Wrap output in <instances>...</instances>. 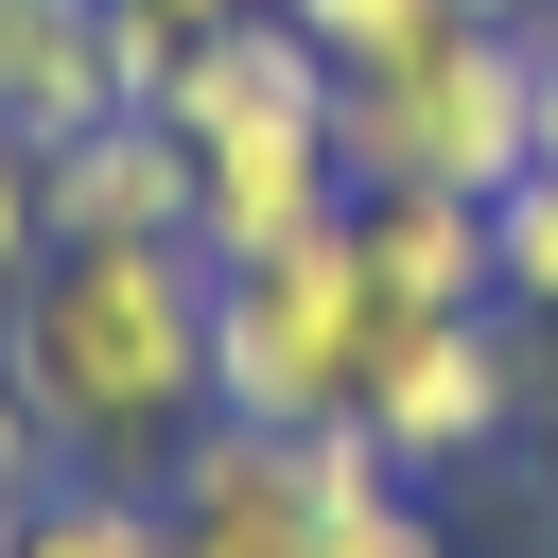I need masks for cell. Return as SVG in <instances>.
Instances as JSON below:
<instances>
[{
  "mask_svg": "<svg viewBox=\"0 0 558 558\" xmlns=\"http://www.w3.org/2000/svg\"><path fill=\"white\" fill-rule=\"evenodd\" d=\"M0 366L52 418V453L157 488L209 436V262L192 244H52L0 296Z\"/></svg>",
  "mask_w": 558,
  "mask_h": 558,
  "instance_id": "1",
  "label": "cell"
},
{
  "mask_svg": "<svg viewBox=\"0 0 558 558\" xmlns=\"http://www.w3.org/2000/svg\"><path fill=\"white\" fill-rule=\"evenodd\" d=\"M331 157H349V192H471V209H506L541 174V70H523V35L436 17L418 52L331 70Z\"/></svg>",
  "mask_w": 558,
  "mask_h": 558,
  "instance_id": "2",
  "label": "cell"
},
{
  "mask_svg": "<svg viewBox=\"0 0 558 558\" xmlns=\"http://www.w3.org/2000/svg\"><path fill=\"white\" fill-rule=\"evenodd\" d=\"M384 331H401V314L366 296V244H349V227H314V244H279V262H209V418L314 436V418L366 401Z\"/></svg>",
  "mask_w": 558,
  "mask_h": 558,
  "instance_id": "3",
  "label": "cell"
},
{
  "mask_svg": "<svg viewBox=\"0 0 558 558\" xmlns=\"http://www.w3.org/2000/svg\"><path fill=\"white\" fill-rule=\"evenodd\" d=\"M366 453L401 471V488H436V471H488L506 453V418H541V331L523 314H436V331H384V366H366Z\"/></svg>",
  "mask_w": 558,
  "mask_h": 558,
  "instance_id": "4",
  "label": "cell"
},
{
  "mask_svg": "<svg viewBox=\"0 0 558 558\" xmlns=\"http://www.w3.org/2000/svg\"><path fill=\"white\" fill-rule=\"evenodd\" d=\"M157 122H174V140H279V122L331 140V52H314L279 0H244L227 35H192V52L157 70Z\"/></svg>",
  "mask_w": 558,
  "mask_h": 558,
  "instance_id": "5",
  "label": "cell"
},
{
  "mask_svg": "<svg viewBox=\"0 0 558 558\" xmlns=\"http://www.w3.org/2000/svg\"><path fill=\"white\" fill-rule=\"evenodd\" d=\"M157 523H174V558H314V471H296V436L209 418L157 471Z\"/></svg>",
  "mask_w": 558,
  "mask_h": 558,
  "instance_id": "6",
  "label": "cell"
},
{
  "mask_svg": "<svg viewBox=\"0 0 558 558\" xmlns=\"http://www.w3.org/2000/svg\"><path fill=\"white\" fill-rule=\"evenodd\" d=\"M314 227H349V157H331L314 122H279V140H192V262H279V244H314Z\"/></svg>",
  "mask_w": 558,
  "mask_h": 558,
  "instance_id": "7",
  "label": "cell"
},
{
  "mask_svg": "<svg viewBox=\"0 0 558 558\" xmlns=\"http://www.w3.org/2000/svg\"><path fill=\"white\" fill-rule=\"evenodd\" d=\"M35 192H52V244H192V140H174L157 105H122V122L52 140V157H35Z\"/></svg>",
  "mask_w": 558,
  "mask_h": 558,
  "instance_id": "8",
  "label": "cell"
},
{
  "mask_svg": "<svg viewBox=\"0 0 558 558\" xmlns=\"http://www.w3.org/2000/svg\"><path fill=\"white\" fill-rule=\"evenodd\" d=\"M349 244H366V296H384L401 331H436V314H506V244H488L471 192H349Z\"/></svg>",
  "mask_w": 558,
  "mask_h": 558,
  "instance_id": "9",
  "label": "cell"
},
{
  "mask_svg": "<svg viewBox=\"0 0 558 558\" xmlns=\"http://www.w3.org/2000/svg\"><path fill=\"white\" fill-rule=\"evenodd\" d=\"M122 105H157L140 87V52H122V17L105 0H35L17 17V70H0V140H87V122H122Z\"/></svg>",
  "mask_w": 558,
  "mask_h": 558,
  "instance_id": "10",
  "label": "cell"
},
{
  "mask_svg": "<svg viewBox=\"0 0 558 558\" xmlns=\"http://www.w3.org/2000/svg\"><path fill=\"white\" fill-rule=\"evenodd\" d=\"M0 558H174V523H157V488H122V471H52V488L0 523Z\"/></svg>",
  "mask_w": 558,
  "mask_h": 558,
  "instance_id": "11",
  "label": "cell"
},
{
  "mask_svg": "<svg viewBox=\"0 0 558 558\" xmlns=\"http://www.w3.org/2000/svg\"><path fill=\"white\" fill-rule=\"evenodd\" d=\"M488 244H506V314H523V331H558V157L488 209Z\"/></svg>",
  "mask_w": 558,
  "mask_h": 558,
  "instance_id": "12",
  "label": "cell"
},
{
  "mask_svg": "<svg viewBox=\"0 0 558 558\" xmlns=\"http://www.w3.org/2000/svg\"><path fill=\"white\" fill-rule=\"evenodd\" d=\"M279 17H296V35L331 52V70H384V52H418V35L453 17V0H279Z\"/></svg>",
  "mask_w": 558,
  "mask_h": 558,
  "instance_id": "13",
  "label": "cell"
},
{
  "mask_svg": "<svg viewBox=\"0 0 558 558\" xmlns=\"http://www.w3.org/2000/svg\"><path fill=\"white\" fill-rule=\"evenodd\" d=\"M52 262V192H35V140H0V296Z\"/></svg>",
  "mask_w": 558,
  "mask_h": 558,
  "instance_id": "14",
  "label": "cell"
},
{
  "mask_svg": "<svg viewBox=\"0 0 558 558\" xmlns=\"http://www.w3.org/2000/svg\"><path fill=\"white\" fill-rule=\"evenodd\" d=\"M105 17H122V52H140V87H157V70H174L192 35H227L244 0H105Z\"/></svg>",
  "mask_w": 558,
  "mask_h": 558,
  "instance_id": "15",
  "label": "cell"
},
{
  "mask_svg": "<svg viewBox=\"0 0 558 558\" xmlns=\"http://www.w3.org/2000/svg\"><path fill=\"white\" fill-rule=\"evenodd\" d=\"M52 471H70V453H52V418H35V401H17V366H0V523H17Z\"/></svg>",
  "mask_w": 558,
  "mask_h": 558,
  "instance_id": "16",
  "label": "cell"
},
{
  "mask_svg": "<svg viewBox=\"0 0 558 558\" xmlns=\"http://www.w3.org/2000/svg\"><path fill=\"white\" fill-rule=\"evenodd\" d=\"M523 70H541V157H558V0L523 17Z\"/></svg>",
  "mask_w": 558,
  "mask_h": 558,
  "instance_id": "17",
  "label": "cell"
},
{
  "mask_svg": "<svg viewBox=\"0 0 558 558\" xmlns=\"http://www.w3.org/2000/svg\"><path fill=\"white\" fill-rule=\"evenodd\" d=\"M453 17H488V35H523V17H541V0H453Z\"/></svg>",
  "mask_w": 558,
  "mask_h": 558,
  "instance_id": "18",
  "label": "cell"
},
{
  "mask_svg": "<svg viewBox=\"0 0 558 558\" xmlns=\"http://www.w3.org/2000/svg\"><path fill=\"white\" fill-rule=\"evenodd\" d=\"M17 17H35V0H0V70H17Z\"/></svg>",
  "mask_w": 558,
  "mask_h": 558,
  "instance_id": "19",
  "label": "cell"
}]
</instances>
